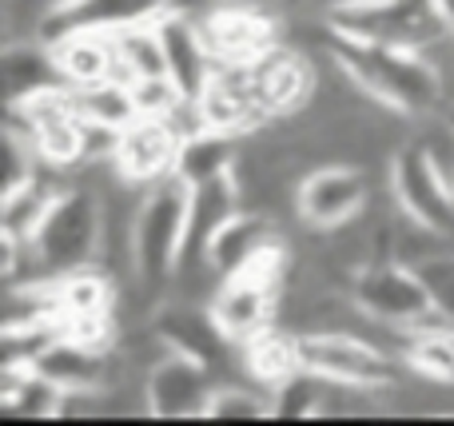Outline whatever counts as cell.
<instances>
[{"label":"cell","instance_id":"d4e9b609","mask_svg":"<svg viewBox=\"0 0 454 426\" xmlns=\"http://www.w3.org/2000/svg\"><path fill=\"white\" fill-rule=\"evenodd\" d=\"M407 367L415 375H427V379L454 387V327H427V331H415L411 351H407Z\"/></svg>","mask_w":454,"mask_h":426},{"label":"cell","instance_id":"603a6c76","mask_svg":"<svg viewBox=\"0 0 454 426\" xmlns=\"http://www.w3.org/2000/svg\"><path fill=\"white\" fill-rule=\"evenodd\" d=\"M204 419L215 422H259V419H275V395L267 387L251 383H215L212 399H207V414Z\"/></svg>","mask_w":454,"mask_h":426},{"label":"cell","instance_id":"9a60e30c","mask_svg":"<svg viewBox=\"0 0 454 426\" xmlns=\"http://www.w3.org/2000/svg\"><path fill=\"white\" fill-rule=\"evenodd\" d=\"M112 351L84 347V343L60 335L44 355H36L32 371L52 379L64 395H68V391H100V387H108V379H112Z\"/></svg>","mask_w":454,"mask_h":426},{"label":"cell","instance_id":"4fadbf2b","mask_svg":"<svg viewBox=\"0 0 454 426\" xmlns=\"http://www.w3.org/2000/svg\"><path fill=\"white\" fill-rule=\"evenodd\" d=\"M243 207V191L235 183V175H220V180L196 183L188 196V231H184V263H204L212 239L220 236V228L231 220L235 212Z\"/></svg>","mask_w":454,"mask_h":426},{"label":"cell","instance_id":"8fae6325","mask_svg":"<svg viewBox=\"0 0 454 426\" xmlns=\"http://www.w3.org/2000/svg\"><path fill=\"white\" fill-rule=\"evenodd\" d=\"M184 136L176 132L168 120L160 116H136L128 128H120V143L112 164L120 167L128 183L136 188H152L164 175L176 172V156H180Z\"/></svg>","mask_w":454,"mask_h":426},{"label":"cell","instance_id":"d6986e66","mask_svg":"<svg viewBox=\"0 0 454 426\" xmlns=\"http://www.w3.org/2000/svg\"><path fill=\"white\" fill-rule=\"evenodd\" d=\"M56 303L60 315H116L120 307V279L104 271L100 263L76 267L68 275H56Z\"/></svg>","mask_w":454,"mask_h":426},{"label":"cell","instance_id":"7402d4cb","mask_svg":"<svg viewBox=\"0 0 454 426\" xmlns=\"http://www.w3.org/2000/svg\"><path fill=\"white\" fill-rule=\"evenodd\" d=\"M239 140L243 136L212 132V128L188 136V140L180 143V156H176V172L172 175H180L188 188L207 183V180H220V175H231L235 156H239Z\"/></svg>","mask_w":454,"mask_h":426},{"label":"cell","instance_id":"cb8c5ba5","mask_svg":"<svg viewBox=\"0 0 454 426\" xmlns=\"http://www.w3.org/2000/svg\"><path fill=\"white\" fill-rule=\"evenodd\" d=\"M80 92V116L92 120V124H104V128H128L140 108H136V96H132V84H120V80H100V84H88V88H76Z\"/></svg>","mask_w":454,"mask_h":426},{"label":"cell","instance_id":"277c9868","mask_svg":"<svg viewBox=\"0 0 454 426\" xmlns=\"http://www.w3.org/2000/svg\"><path fill=\"white\" fill-rule=\"evenodd\" d=\"M299 355L311 375L327 383H347V387L367 391H391L407 375V363L387 355L371 339L355 331H303L299 335Z\"/></svg>","mask_w":454,"mask_h":426},{"label":"cell","instance_id":"2e32d148","mask_svg":"<svg viewBox=\"0 0 454 426\" xmlns=\"http://www.w3.org/2000/svg\"><path fill=\"white\" fill-rule=\"evenodd\" d=\"M48 44L56 52L64 84L88 88V84H100V80L116 76V40H112V32L76 28V32H64V36L48 40Z\"/></svg>","mask_w":454,"mask_h":426},{"label":"cell","instance_id":"ac0fdd59","mask_svg":"<svg viewBox=\"0 0 454 426\" xmlns=\"http://www.w3.org/2000/svg\"><path fill=\"white\" fill-rule=\"evenodd\" d=\"M275 223H279V220H271L267 212L239 207V212H235L231 220L220 228V236L212 239V247H207L212 267L227 279L231 271H239L243 263H251L259 252H263V247H271L275 239H279V228H275Z\"/></svg>","mask_w":454,"mask_h":426},{"label":"cell","instance_id":"52a82bcc","mask_svg":"<svg viewBox=\"0 0 454 426\" xmlns=\"http://www.w3.org/2000/svg\"><path fill=\"white\" fill-rule=\"evenodd\" d=\"M200 28H204V40L212 48L215 68L255 64L279 48V24H275L271 8H263V4L223 0L212 12L200 16Z\"/></svg>","mask_w":454,"mask_h":426},{"label":"cell","instance_id":"ba28073f","mask_svg":"<svg viewBox=\"0 0 454 426\" xmlns=\"http://www.w3.org/2000/svg\"><path fill=\"white\" fill-rule=\"evenodd\" d=\"M387 188H391L399 212H407L411 220H423L431 228L454 236V188L447 175L427 159V151L419 143H407L387 167Z\"/></svg>","mask_w":454,"mask_h":426},{"label":"cell","instance_id":"9c48e42d","mask_svg":"<svg viewBox=\"0 0 454 426\" xmlns=\"http://www.w3.org/2000/svg\"><path fill=\"white\" fill-rule=\"evenodd\" d=\"M212 391L215 371L180 351H168L144 379L152 419H204Z\"/></svg>","mask_w":454,"mask_h":426},{"label":"cell","instance_id":"8992f818","mask_svg":"<svg viewBox=\"0 0 454 426\" xmlns=\"http://www.w3.org/2000/svg\"><path fill=\"white\" fill-rule=\"evenodd\" d=\"M371 172L359 164H319L299 180L295 212L299 223L315 231H335L371 204Z\"/></svg>","mask_w":454,"mask_h":426},{"label":"cell","instance_id":"484cf974","mask_svg":"<svg viewBox=\"0 0 454 426\" xmlns=\"http://www.w3.org/2000/svg\"><path fill=\"white\" fill-rule=\"evenodd\" d=\"M271 395H275V419H315L319 395H323V379L303 367V371L291 375L287 383H279Z\"/></svg>","mask_w":454,"mask_h":426},{"label":"cell","instance_id":"44dd1931","mask_svg":"<svg viewBox=\"0 0 454 426\" xmlns=\"http://www.w3.org/2000/svg\"><path fill=\"white\" fill-rule=\"evenodd\" d=\"M4 80H8V100H24V96L40 92V88L64 84L60 64L48 40H8L4 48Z\"/></svg>","mask_w":454,"mask_h":426},{"label":"cell","instance_id":"3957f363","mask_svg":"<svg viewBox=\"0 0 454 426\" xmlns=\"http://www.w3.org/2000/svg\"><path fill=\"white\" fill-rule=\"evenodd\" d=\"M188 196L192 188L180 175H164L160 183L144 188L136 207V279L160 299L168 291L184 255V231H188Z\"/></svg>","mask_w":454,"mask_h":426},{"label":"cell","instance_id":"7a4b0ae2","mask_svg":"<svg viewBox=\"0 0 454 426\" xmlns=\"http://www.w3.org/2000/svg\"><path fill=\"white\" fill-rule=\"evenodd\" d=\"M104 239V204L92 188L68 183L36 236L28 239V279H56L76 267L100 263ZM20 279V283H28Z\"/></svg>","mask_w":454,"mask_h":426},{"label":"cell","instance_id":"ffe728a7","mask_svg":"<svg viewBox=\"0 0 454 426\" xmlns=\"http://www.w3.org/2000/svg\"><path fill=\"white\" fill-rule=\"evenodd\" d=\"M116 40V76L120 84H136V80H156L168 76V60H164V40H160L156 16L152 20H136L124 28L112 32Z\"/></svg>","mask_w":454,"mask_h":426},{"label":"cell","instance_id":"83f0119b","mask_svg":"<svg viewBox=\"0 0 454 426\" xmlns=\"http://www.w3.org/2000/svg\"><path fill=\"white\" fill-rule=\"evenodd\" d=\"M419 271H423L427 287H431V295H434V307H439L442 315L454 323V252L439 255V259H431V263H423Z\"/></svg>","mask_w":454,"mask_h":426},{"label":"cell","instance_id":"e0dca14e","mask_svg":"<svg viewBox=\"0 0 454 426\" xmlns=\"http://www.w3.org/2000/svg\"><path fill=\"white\" fill-rule=\"evenodd\" d=\"M239 367L247 379H255L259 387L275 391L279 383H287L291 375L303 371V355H299V331L283 323L263 327L259 335L239 343Z\"/></svg>","mask_w":454,"mask_h":426},{"label":"cell","instance_id":"4316f807","mask_svg":"<svg viewBox=\"0 0 454 426\" xmlns=\"http://www.w3.org/2000/svg\"><path fill=\"white\" fill-rule=\"evenodd\" d=\"M132 96H136V108H140V116H160V120H168L184 100H188V96H184L168 76L136 80V84H132Z\"/></svg>","mask_w":454,"mask_h":426},{"label":"cell","instance_id":"30bf717a","mask_svg":"<svg viewBox=\"0 0 454 426\" xmlns=\"http://www.w3.org/2000/svg\"><path fill=\"white\" fill-rule=\"evenodd\" d=\"M152 323L164 335L168 351H180V355L200 359L204 367L220 371L239 343L227 339V331L215 319L212 303H192V299H164L156 311H152Z\"/></svg>","mask_w":454,"mask_h":426},{"label":"cell","instance_id":"7c38bea8","mask_svg":"<svg viewBox=\"0 0 454 426\" xmlns=\"http://www.w3.org/2000/svg\"><path fill=\"white\" fill-rule=\"evenodd\" d=\"M156 28H160V40H164L168 80H172L188 100H196L207 88V80L215 76V60L204 40V28H200V16H188L180 4L168 0V8L156 16Z\"/></svg>","mask_w":454,"mask_h":426},{"label":"cell","instance_id":"5bb4252c","mask_svg":"<svg viewBox=\"0 0 454 426\" xmlns=\"http://www.w3.org/2000/svg\"><path fill=\"white\" fill-rule=\"evenodd\" d=\"M168 8V0H64L48 24L40 28V40H56L64 32H76V28H104V32H116L124 24L136 20H152Z\"/></svg>","mask_w":454,"mask_h":426},{"label":"cell","instance_id":"6da1fadb","mask_svg":"<svg viewBox=\"0 0 454 426\" xmlns=\"http://www.w3.org/2000/svg\"><path fill=\"white\" fill-rule=\"evenodd\" d=\"M331 48H335V60L347 68V76L383 108H395L411 120H423L447 104L442 76L415 48L375 44V40H355V36H339V32Z\"/></svg>","mask_w":454,"mask_h":426},{"label":"cell","instance_id":"5b68a950","mask_svg":"<svg viewBox=\"0 0 454 426\" xmlns=\"http://www.w3.org/2000/svg\"><path fill=\"white\" fill-rule=\"evenodd\" d=\"M351 295L363 311H371L375 319L387 323L411 327V331H427V327H454L439 307H434V295L427 287L423 271L407 267L399 259H383L371 263L355 275Z\"/></svg>","mask_w":454,"mask_h":426}]
</instances>
